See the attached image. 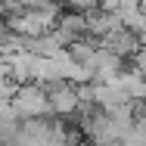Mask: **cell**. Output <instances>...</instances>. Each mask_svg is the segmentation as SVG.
Here are the masks:
<instances>
[{"label":"cell","mask_w":146,"mask_h":146,"mask_svg":"<svg viewBox=\"0 0 146 146\" xmlns=\"http://www.w3.org/2000/svg\"><path fill=\"white\" fill-rule=\"evenodd\" d=\"M112 84L124 93V100H127V103H143V100H146V78L140 75V68H137L134 62L127 65V72H121V75H118Z\"/></svg>","instance_id":"cell-3"},{"label":"cell","mask_w":146,"mask_h":146,"mask_svg":"<svg viewBox=\"0 0 146 146\" xmlns=\"http://www.w3.org/2000/svg\"><path fill=\"white\" fill-rule=\"evenodd\" d=\"M47 146H68V143H59V140H50Z\"/></svg>","instance_id":"cell-6"},{"label":"cell","mask_w":146,"mask_h":146,"mask_svg":"<svg viewBox=\"0 0 146 146\" xmlns=\"http://www.w3.org/2000/svg\"><path fill=\"white\" fill-rule=\"evenodd\" d=\"M103 50H109V53H115L118 59H134L143 53V40L134 34V31H127V28H121V31H115V34H109L106 40H103Z\"/></svg>","instance_id":"cell-2"},{"label":"cell","mask_w":146,"mask_h":146,"mask_svg":"<svg viewBox=\"0 0 146 146\" xmlns=\"http://www.w3.org/2000/svg\"><path fill=\"white\" fill-rule=\"evenodd\" d=\"M47 93H50V109H53L56 115H75L78 106H81V100H78V87L68 84V81L50 87Z\"/></svg>","instance_id":"cell-4"},{"label":"cell","mask_w":146,"mask_h":146,"mask_svg":"<svg viewBox=\"0 0 146 146\" xmlns=\"http://www.w3.org/2000/svg\"><path fill=\"white\" fill-rule=\"evenodd\" d=\"M9 109L22 118V121H34V118H44L47 112H53V109H50V93L40 87V84H25V87H19L16 100L9 103Z\"/></svg>","instance_id":"cell-1"},{"label":"cell","mask_w":146,"mask_h":146,"mask_svg":"<svg viewBox=\"0 0 146 146\" xmlns=\"http://www.w3.org/2000/svg\"><path fill=\"white\" fill-rule=\"evenodd\" d=\"M19 93V84L13 78H0V109H9V103L16 100Z\"/></svg>","instance_id":"cell-5"}]
</instances>
